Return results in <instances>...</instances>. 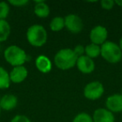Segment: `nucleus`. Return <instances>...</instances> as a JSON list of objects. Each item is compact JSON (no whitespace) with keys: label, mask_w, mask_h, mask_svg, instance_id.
Instances as JSON below:
<instances>
[{"label":"nucleus","mask_w":122,"mask_h":122,"mask_svg":"<svg viewBox=\"0 0 122 122\" xmlns=\"http://www.w3.org/2000/svg\"><path fill=\"white\" fill-rule=\"evenodd\" d=\"M115 4H117V5H119L120 7H122V0H115Z\"/></svg>","instance_id":"nucleus-25"},{"label":"nucleus","mask_w":122,"mask_h":122,"mask_svg":"<svg viewBox=\"0 0 122 122\" xmlns=\"http://www.w3.org/2000/svg\"><path fill=\"white\" fill-rule=\"evenodd\" d=\"M18 99L14 95L7 94L1 97L0 100V108L4 110H12L17 106Z\"/></svg>","instance_id":"nucleus-12"},{"label":"nucleus","mask_w":122,"mask_h":122,"mask_svg":"<svg viewBox=\"0 0 122 122\" xmlns=\"http://www.w3.org/2000/svg\"><path fill=\"white\" fill-rule=\"evenodd\" d=\"M76 66L78 70L83 74H90L95 70V64L92 59L86 55H83L77 59Z\"/></svg>","instance_id":"nucleus-9"},{"label":"nucleus","mask_w":122,"mask_h":122,"mask_svg":"<svg viewBox=\"0 0 122 122\" xmlns=\"http://www.w3.org/2000/svg\"><path fill=\"white\" fill-rule=\"evenodd\" d=\"M78 57L72 49H62L54 55V64L59 70H67L76 65Z\"/></svg>","instance_id":"nucleus-1"},{"label":"nucleus","mask_w":122,"mask_h":122,"mask_svg":"<svg viewBox=\"0 0 122 122\" xmlns=\"http://www.w3.org/2000/svg\"><path fill=\"white\" fill-rule=\"evenodd\" d=\"M85 55L88 56L90 59H95L97 58L99 55H100V51H101V48L100 45H97L95 44H87L85 47Z\"/></svg>","instance_id":"nucleus-15"},{"label":"nucleus","mask_w":122,"mask_h":122,"mask_svg":"<svg viewBox=\"0 0 122 122\" xmlns=\"http://www.w3.org/2000/svg\"><path fill=\"white\" fill-rule=\"evenodd\" d=\"M0 114H1V108H0Z\"/></svg>","instance_id":"nucleus-27"},{"label":"nucleus","mask_w":122,"mask_h":122,"mask_svg":"<svg viewBox=\"0 0 122 122\" xmlns=\"http://www.w3.org/2000/svg\"><path fill=\"white\" fill-rule=\"evenodd\" d=\"M10 78L9 73L4 68L0 66V90L8 89L10 85Z\"/></svg>","instance_id":"nucleus-17"},{"label":"nucleus","mask_w":122,"mask_h":122,"mask_svg":"<svg viewBox=\"0 0 122 122\" xmlns=\"http://www.w3.org/2000/svg\"><path fill=\"white\" fill-rule=\"evenodd\" d=\"M105 106L112 113L122 111V95L121 94H114L110 95L105 100Z\"/></svg>","instance_id":"nucleus-8"},{"label":"nucleus","mask_w":122,"mask_h":122,"mask_svg":"<svg viewBox=\"0 0 122 122\" xmlns=\"http://www.w3.org/2000/svg\"><path fill=\"white\" fill-rule=\"evenodd\" d=\"M115 4V1H113V0H102V1H100L101 8L104 9H106V10H110V9H113Z\"/></svg>","instance_id":"nucleus-21"},{"label":"nucleus","mask_w":122,"mask_h":122,"mask_svg":"<svg viewBox=\"0 0 122 122\" xmlns=\"http://www.w3.org/2000/svg\"><path fill=\"white\" fill-rule=\"evenodd\" d=\"M4 59L6 62L14 67L21 66L27 60V54L18 45H10L4 50Z\"/></svg>","instance_id":"nucleus-3"},{"label":"nucleus","mask_w":122,"mask_h":122,"mask_svg":"<svg viewBox=\"0 0 122 122\" xmlns=\"http://www.w3.org/2000/svg\"><path fill=\"white\" fill-rule=\"evenodd\" d=\"M1 97H2V96H1V95H0V100H1Z\"/></svg>","instance_id":"nucleus-28"},{"label":"nucleus","mask_w":122,"mask_h":122,"mask_svg":"<svg viewBox=\"0 0 122 122\" xmlns=\"http://www.w3.org/2000/svg\"><path fill=\"white\" fill-rule=\"evenodd\" d=\"M75 54H76L77 57H81L83 55H85V46H83L82 44H78L73 49Z\"/></svg>","instance_id":"nucleus-22"},{"label":"nucleus","mask_w":122,"mask_h":122,"mask_svg":"<svg viewBox=\"0 0 122 122\" xmlns=\"http://www.w3.org/2000/svg\"><path fill=\"white\" fill-rule=\"evenodd\" d=\"M11 32V28L8 21L0 19V43L8 39Z\"/></svg>","instance_id":"nucleus-16"},{"label":"nucleus","mask_w":122,"mask_h":122,"mask_svg":"<svg viewBox=\"0 0 122 122\" xmlns=\"http://www.w3.org/2000/svg\"><path fill=\"white\" fill-rule=\"evenodd\" d=\"M105 92L104 85L100 81H92L88 83L84 89V95L90 100H96L103 95Z\"/></svg>","instance_id":"nucleus-5"},{"label":"nucleus","mask_w":122,"mask_h":122,"mask_svg":"<svg viewBox=\"0 0 122 122\" xmlns=\"http://www.w3.org/2000/svg\"><path fill=\"white\" fill-rule=\"evenodd\" d=\"M11 122H32V121L30 120V119L28 118L25 115H15V116L12 119Z\"/></svg>","instance_id":"nucleus-23"},{"label":"nucleus","mask_w":122,"mask_h":122,"mask_svg":"<svg viewBox=\"0 0 122 122\" xmlns=\"http://www.w3.org/2000/svg\"><path fill=\"white\" fill-rule=\"evenodd\" d=\"M28 74H29L28 70L24 65L14 67L10 71V73H9L10 81L14 84L22 83L28 77Z\"/></svg>","instance_id":"nucleus-10"},{"label":"nucleus","mask_w":122,"mask_h":122,"mask_svg":"<svg viewBox=\"0 0 122 122\" xmlns=\"http://www.w3.org/2000/svg\"><path fill=\"white\" fill-rule=\"evenodd\" d=\"M108 30L102 25H97L91 29L90 33V39L92 44L102 45L107 41Z\"/></svg>","instance_id":"nucleus-7"},{"label":"nucleus","mask_w":122,"mask_h":122,"mask_svg":"<svg viewBox=\"0 0 122 122\" xmlns=\"http://www.w3.org/2000/svg\"><path fill=\"white\" fill-rule=\"evenodd\" d=\"M65 27L73 34H79L83 29L84 24L80 16L74 14H70L65 16Z\"/></svg>","instance_id":"nucleus-6"},{"label":"nucleus","mask_w":122,"mask_h":122,"mask_svg":"<svg viewBox=\"0 0 122 122\" xmlns=\"http://www.w3.org/2000/svg\"><path fill=\"white\" fill-rule=\"evenodd\" d=\"M9 14V5L7 2H0V19L5 20Z\"/></svg>","instance_id":"nucleus-20"},{"label":"nucleus","mask_w":122,"mask_h":122,"mask_svg":"<svg viewBox=\"0 0 122 122\" xmlns=\"http://www.w3.org/2000/svg\"><path fill=\"white\" fill-rule=\"evenodd\" d=\"M121 95H122V90H121Z\"/></svg>","instance_id":"nucleus-29"},{"label":"nucleus","mask_w":122,"mask_h":122,"mask_svg":"<svg viewBox=\"0 0 122 122\" xmlns=\"http://www.w3.org/2000/svg\"><path fill=\"white\" fill-rule=\"evenodd\" d=\"M119 46H120V49H121V51H122V37L120 38V44H119Z\"/></svg>","instance_id":"nucleus-26"},{"label":"nucleus","mask_w":122,"mask_h":122,"mask_svg":"<svg viewBox=\"0 0 122 122\" xmlns=\"http://www.w3.org/2000/svg\"><path fill=\"white\" fill-rule=\"evenodd\" d=\"M72 122H94V121L92 117L89 114L85 113V112H81V113H79L74 118Z\"/></svg>","instance_id":"nucleus-19"},{"label":"nucleus","mask_w":122,"mask_h":122,"mask_svg":"<svg viewBox=\"0 0 122 122\" xmlns=\"http://www.w3.org/2000/svg\"><path fill=\"white\" fill-rule=\"evenodd\" d=\"M94 122H115V115L106 108H99L93 114Z\"/></svg>","instance_id":"nucleus-11"},{"label":"nucleus","mask_w":122,"mask_h":122,"mask_svg":"<svg viewBox=\"0 0 122 122\" xmlns=\"http://www.w3.org/2000/svg\"><path fill=\"white\" fill-rule=\"evenodd\" d=\"M35 66L41 73L47 74L52 69V63L47 56L39 55L35 59Z\"/></svg>","instance_id":"nucleus-13"},{"label":"nucleus","mask_w":122,"mask_h":122,"mask_svg":"<svg viewBox=\"0 0 122 122\" xmlns=\"http://www.w3.org/2000/svg\"><path fill=\"white\" fill-rule=\"evenodd\" d=\"M100 55L110 64H116L122 59V51L119 44L111 41H106L101 46Z\"/></svg>","instance_id":"nucleus-4"},{"label":"nucleus","mask_w":122,"mask_h":122,"mask_svg":"<svg viewBox=\"0 0 122 122\" xmlns=\"http://www.w3.org/2000/svg\"><path fill=\"white\" fill-rule=\"evenodd\" d=\"M27 40L34 47H42L46 44L48 34L44 26L40 24H34L28 29L26 33Z\"/></svg>","instance_id":"nucleus-2"},{"label":"nucleus","mask_w":122,"mask_h":122,"mask_svg":"<svg viewBox=\"0 0 122 122\" xmlns=\"http://www.w3.org/2000/svg\"><path fill=\"white\" fill-rule=\"evenodd\" d=\"M50 29L54 32H59L62 30L65 27V18L62 17H54L49 24Z\"/></svg>","instance_id":"nucleus-18"},{"label":"nucleus","mask_w":122,"mask_h":122,"mask_svg":"<svg viewBox=\"0 0 122 122\" xmlns=\"http://www.w3.org/2000/svg\"><path fill=\"white\" fill-rule=\"evenodd\" d=\"M34 11L35 15L39 18H41V19L47 18L50 13L49 5L44 1H36Z\"/></svg>","instance_id":"nucleus-14"},{"label":"nucleus","mask_w":122,"mask_h":122,"mask_svg":"<svg viewBox=\"0 0 122 122\" xmlns=\"http://www.w3.org/2000/svg\"><path fill=\"white\" fill-rule=\"evenodd\" d=\"M28 3H29L28 0H10V1H9V4H12L15 7H22V6L27 4Z\"/></svg>","instance_id":"nucleus-24"}]
</instances>
